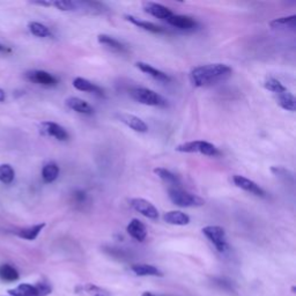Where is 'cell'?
<instances>
[{
	"label": "cell",
	"mask_w": 296,
	"mask_h": 296,
	"mask_svg": "<svg viewBox=\"0 0 296 296\" xmlns=\"http://www.w3.org/2000/svg\"><path fill=\"white\" fill-rule=\"evenodd\" d=\"M80 292H82V294L86 296H112L111 293L106 289L92 284H87L80 287Z\"/></svg>",
	"instance_id": "29"
},
{
	"label": "cell",
	"mask_w": 296,
	"mask_h": 296,
	"mask_svg": "<svg viewBox=\"0 0 296 296\" xmlns=\"http://www.w3.org/2000/svg\"><path fill=\"white\" fill-rule=\"evenodd\" d=\"M271 171L272 174L278 179H280L281 182L287 183V184H293V183H294V175H293V172L289 171L288 169L284 167H272Z\"/></svg>",
	"instance_id": "30"
},
{
	"label": "cell",
	"mask_w": 296,
	"mask_h": 296,
	"mask_svg": "<svg viewBox=\"0 0 296 296\" xmlns=\"http://www.w3.org/2000/svg\"><path fill=\"white\" fill-rule=\"evenodd\" d=\"M232 182L237 188L242 189V190L250 192V194L257 196V197H265V191L259 186L257 183H255L251 179H249L244 176L241 175H235L232 177Z\"/></svg>",
	"instance_id": "10"
},
{
	"label": "cell",
	"mask_w": 296,
	"mask_h": 296,
	"mask_svg": "<svg viewBox=\"0 0 296 296\" xmlns=\"http://www.w3.org/2000/svg\"><path fill=\"white\" fill-rule=\"evenodd\" d=\"M73 86L75 89H78L80 92H88V93H95L99 96H103V91L99 86L89 81L87 79L84 78H75L73 80Z\"/></svg>",
	"instance_id": "22"
},
{
	"label": "cell",
	"mask_w": 296,
	"mask_h": 296,
	"mask_svg": "<svg viewBox=\"0 0 296 296\" xmlns=\"http://www.w3.org/2000/svg\"><path fill=\"white\" fill-rule=\"evenodd\" d=\"M130 205L133 209L140 213L144 217L151 219V220H156L159 218V211L152 202L142 198H133L130 200Z\"/></svg>",
	"instance_id": "8"
},
{
	"label": "cell",
	"mask_w": 296,
	"mask_h": 296,
	"mask_svg": "<svg viewBox=\"0 0 296 296\" xmlns=\"http://www.w3.org/2000/svg\"><path fill=\"white\" fill-rule=\"evenodd\" d=\"M65 104L71 110L79 112V114L92 115L94 112V109H93V106L89 103L79 98H68L65 101Z\"/></svg>",
	"instance_id": "16"
},
{
	"label": "cell",
	"mask_w": 296,
	"mask_h": 296,
	"mask_svg": "<svg viewBox=\"0 0 296 296\" xmlns=\"http://www.w3.org/2000/svg\"><path fill=\"white\" fill-rule=\"evenodd\" d=\"M125 19L128 20L129 22H131L132 25L137 26L138 28L144 29L146 32L153 33V34H160V33H164V29L162 27H160L158 25L153 22H148V21H144V20H139L135 18V16L132 15H125Z\"/></svg>",
	"instance_id": "19"
},
{
	"label": "cell",
	"mask_w": 296,
	"mask_h": 296,
	"mask_svg": "<svg viewBox=\"0 0 296 296\" xmlns=\"http://www.w3.org/2000/svg\"><path fill=\"white\" fill-rule=\"evenodd\" d=\"M98 41L99 44L106 46V48L110 49L111 51H115L118 53H123L126 51L125 46L123 45L121 42L117 41V39H115L114 37H111V36H109V35H105V34L99 35Z\"/></svg>",
	"instance_id": "23"
},
{
	"label": "cell",
	"mask_w": 296,
	"mask_h": 296,
	"mask_svg": "<svg viewBox=\"0 0 296 296\" xmlns=\"http://www.w3.org/2000/svg\"><path fill=\"white\" fill-rule=\"evenodd\" d=\"M28 28H29V31H31L32 34L36 36V37L46 38V37H50V36L52 35L51 32H50V29L45 25H43V23L35 22V21L29 22Z\"/></svg>",
	"instance_id": "28"
},
{
	"label": "cell",
	"mask_w": 296,
	"mask_h": 296,
	"mask_svg": "<svg viewBox=\"0 0 296 296\" xmlns=\"http://www.w3.org/2000/svg\"><path fill=\"white\" fill-rule=\"evenodd\" d=\"M275 95H277L279 105H280L282 109H285V110L287 111L296 110V99L294 98V95H293L287 88H285L284 91L278 93V94Z\"/></svg>",
	"instance_id": "20"
},
{
	"label": "cell",
	"mask_w": 296,
	"mask_h": 296,
	"mask_svg": "<svg viewBox=\"0 0 296 296\" xmlns=\"http://www.w3.org/2000/svg\"><path fill=\"white\" fill-rule=\"evenodd\" d=\"M142 7H144V11L146 13L153 15L154 18L162 19V20H167L174 14V13H172L168 7H165V6L161 4H158V2L146 1L142 4Z\"/></svg>",
	"instance_id": "12"
},
{
	"label": "cell",
	"mask_w": 296,
	"mask_h": 296,
	"mask_svg": "<svg viewBox=\"0 0 296 296\" xmlns=\"http://www.w3.org/2000/svg\"><path fill=\"white\" fill-rule=\"evenodd\" d=\"M32 4L38 5V6H46V7H50V6H52V1H32Z\"/></svg>",
	"instance_id": "35"
},
{
	"label": "cell",
	"mask_w": 296,
	"mask_h": 296,
	"mask_svg": "<svg viewBox=\"0 0 296 296\" xmlns=\"http://www.w3.org/2000/svg\"><path fill=\"white\" fill-rule=\"evenodd\" d=\"M271 28L273 29H282V28H292L294 29L296 27V15L285 16V18L275 19L270 22Z\"/></svg>",
	"instance_id": "27"
},
{
	"label": "cell",
	"mask_w": 296,
	"mask_h": 296,
	"mask_svg": "<svg viewBox=\"0 0 296 296\" xmlns=\"http://www.w3.org/2000/svg\"><path fill=\"white\" fill-rule=\"evenodd\" d=\"M39 131L42 134L48 135V137L56 138L59 141H65L68 139V133L66 130L57 123L53 122H43L39 125Z\"/></svg>",
	"instance_id": "9"
},
{
	"label": "cell",
	"mask_w": 296,
	"mask_h": 296,
	"mask_svg": "<svg viewBox=\"0 0 296 296\" xmlns=\"http://www.w3.org/2000/svg\"><path fill=\"white\" fill-rule=\"evenodd\" d=\"M202 234L214 244L219 252H225L227 249V239H226V231L219 226H207L202 228Z\"/></svg>",
	"instance_id": "6"
},
{
	"label": "cell",
	"mask_w": 296,
	"mask_h": 296,
	"mask_svg": "<svg viewBox=\"0 0 296 296\" xmlns=\"http://www.w3.org/2000/svg\"><path fill=\"white\" fill-rule=\"evenodd\" d=\"M264 86H265L266 89H268V91H270V92L274 93V94H278V93L282 92L286 88L285 86L282 85L280 81H279V80L274 79V78L266 79Z\"/></svg>",
	"instance_id": "33"
},
{
	"label": "cell",
	"mask_w": 296,
	"mask_h": 296,
	"mask_svg": "<svg viewBox=\"0 0 296 296\" xmlns=\"http://www.w3.org/2000/svg\"><path fill=\"white\" fill-rule=\"evenodd\" d=\"M59 167L55 162L46 164L42 169V178L45 183H52L58 178L59 176Z\"/></svg>",
	"instance_id": "25"
},
{
	"label": "cell",
	"mask_w": 296,
	"mask_h": 296,
	"mask_svg": "<svg viewBox=\"0 0 296 296\" xmlns=\"http://www.w3.org/2000/svg\"><path fill=\"white\" fill-rule=\"evenodd\" d=\"M26 79L33 82V84H37L45 87H53L58 84V79L49 72L41 71V69H34V71H28L25 74Z\"/></svg>",
	"instance_id": "7"
},
{
	"label": "cell",
	"mask_w": 296,
	"mask_h": 296,
	"mask_svg": "<svg viewBox=\"0 0 296 296\" xmlns=\"http://www.w3.org/2000/svg\"><path fill=\"white\" fill-rule=\"evenodd\" d=\"M75 198L78 199L79 201H84L85 198H86V195L84 191H76L75 192Z\"/></svg>",
	"instance_id": "34"
},
{
	"label": "cell",
	"mask_w": 296,
	"mask_h": 296,
	"mask_svg": "<svg viewBox=\"0 0 296 296\" xmlns=\"http://www.w3.org/2000/svg\"><path fill=\"white\" fill-rule=\"evenodd\" d=\"M20 274L15 267L9 264L0 265V279L5 282H14L19 280Z\"/></svg>",
	"instance_id": "26"
},
{
	"label": "cell",
	"mask_w": 296,
	"mask_h": 296,
	"mask_svg": "<svg viewBox=\"0 0 296 296\" xmlns=\"http://www.w3.org/2000/svg\"><path fill=\"white\" fill-rule=\"evenodd\" d=\"M231 72L232 69L226 64L201 65L192 69L190 79L196 87H207L228 78Z\"/></svg>",
	"instance_id": "1"
},
{
	"label": "cell",
	"mask_w": 296,
	"mask_h": 296,
	"mask_svg": "<svg viewBox=\"0 0 296 296\" xmlns=\"http://www.w3.org/2000/svg\"><path fill=\"white\" fill-rule=\"evenodd\" d=\"M168 192L169 199L172 204L177 205L179 207H199V206L205 205L204 199L197 195L182 190L181 188H170Z\"/></svg>",
	"instance_id": "2"
},
{
	"label": "cell",
	"mask_w": 296,
	"mask_h": 296,
	"mask_svg": "<svg viewBox=\"0 0 296 296\" xmlns=\"http://www.w3.org/2000/svg\"><path fill=\"white\" fill-rule=\"evenodd\" d=\"M164 220L169 225L186 226L190 224V217L181 211H170L164 215Z\"/></svg>",
	"instance_id": "21"
},
{
	"label": "cell",
	"mask_w": 296,
	"mask_h": 296,
	"mask_svg": "<svg viewBox=\"0 0 296 296\" xmlns=\"http://www.w3.org/2000/svg\"><path fill=\"white\" fill-rule=\"evenodd\" d=\"M130 95L133 99L141 103V104L149 105V106H167L168 102L164 96H161L158 93L148 88L137 87L133 88L130 92Z\"/></svg>",
	"instance_id": "3"
},
{
	"label": "cell",
	"mask_w": 296,
	"mask_h": 296,
	"mask_svg": "<svg viewBox=\"0 0 296 296\" xmlns=\"http://www.w3.org/2000/svg\"><path fill=\"white\" fill-rule=\"evenodd\" d=\"M154 174L158 175L162 181L167 183V184H170L172 188H179L181 185V182H179V178L176 176L175 174H172L170 170L165 168H155L154 169Z\"/></svg>",
	"instance_id": "24"
},
{
	"label": "cell",
	"mask_w": 296,
	"mask_h": 296,
	"mask_svg": "<svg viewBox=\"0 0 296 296\" xmlns=\"http://www.w3.org/2000/svg\"><path fill=\"white\" fill-rule=\"evenodd\" d=\"M126 231L132 238H134L138 242H144L146 237H147V230H146L145 225L138 219L131 220L128 227H126Z\"/></svg>",
	"instance_id": "13"
},
{
	"label": "cell",
	"mask_w": 296,
	"mask_h": 296,
	"mask_svg": "<svg viewBox=\"0 0 296 296\" xmlns=\"http://www.w3.org/2000/svg\"><path fill=\"white\" fill-rule=\"evenodd\" d=\"M52 6L58 8L59 11H76V1H69V0H56V1H52Z\"/></svg>",
	"instance_id": "32"
},
{
	"label": "cell",
	"mask_w": 296,
	"mask_h": 296,
	"mask_svg": "<svg viewBox=\"0 0 296 296\" xmlns=\"http://www.w3.org/2000/svg\"><path fill=\"white\" fill-rule=\"evenodd\" d=\"M15 171L11 164H1L0 165V182L2 184H11L14 181Z\"/></svg>",
	"instance_id": "31"
},
{
	"label": "cell",
	"mask_w": 296,
	"mask_h": 296,
	"mask_svg": "<svg viewBox=\"0 0 296 296\" xmlns=\"http://www.w3.org/2000/svg\"><path fill=\"white\" fill-rule=\"evenodd\" d=\"M141 296H156V295H154L153 294V293H151V292H145V293H142V295Z\"/></svg>",
	"instance_id": "38"
},
{
	"label": "cell",
	"mask_w": 296,
	"mask_h": 296,
	"mask_svg": "<svg viewBox=\"0 0 296 296\" xmlns=\"http://www.w3.org/2000/svg\"><path fill=\"white\" fill-rule=\"evenodd\" d=\"M5 51H9V50L6 48L5 45H2L1 43H0V52H5Z\"/></svg>",
	"instance_id": "37"
},
{
	"label": "cell",
	"mask_w": 296,
	"mask_h": 296,
	"mask_svg": "<svg viewBox=\"0 0 296 296\" xmlns=\"http://www.w3.org/2000/svg\"><path fill=\"white\" fill-rule=\"evenodd\" d=\"M175 149L181 153H200V154L206 156H217L220 154L219 149L214 145L201 140L185 142V144L178 145Z\"/></svg>",
	"instance_id": "4"
},
{
	"label": "cell",
	"mask_w": 296,
	"mask_h": 296,
	"mask_svg": "<svg viewBox=\"0 0 296 296\" xmlns=\"http://www.w3.org/2000/svg\"><path fill=\"white\" fill-rule=\"evenodd\" d=\"M135 66L140 69L141 72H144L145 74H147L149 76H152L153 79L158 80V81L160 82H164V84H168V82L171 81L170 76H169L168 74H165L164 72L160 71V69L153 67L152 65L147 64V63H142V62H138L137 64H135Z\"/></svg>",
	"instance_id": "14"
},
{
	"label": "cell",
	"mask_w": 296,
	"mask_h": 296,
	"mask_svg": "<svg viewBox=\"0 0 296 296\" xmlns=\"http://www.w3.org/2000/svg\"><path fill=\"white\" fill-rule=\"evenodd\" d=\"M45 227V224H38V225H34V226H29V227H25V228H19L14 230L15 235H18L20 238L27 239V241H34V239L37 238V236L39 235L43 229Z\"/></svg>",
	"instance_id": "17"
},
{
	"label": "cell",
	"mask_w": 296,
	"mask_h": 296,
	"mask_svg": "<svg viewBox=\"0 0 296 296\" xmlns=\"http://www.w3.org/2000/svg\"><path fill=\"white\" fill-rule=\"evenodd\" d=\"M131 270L139 277H164L158 267L148 264H134L131 266Z\"/></svg>",
	"instance_id": "18"
},
{
	"label": "cell",
	"mask_w": 296,
	"mask_h": 296,
	"mask_svg": "<svg viewBox=\"0 0 296 296\" xmlns=\"http://www.w3.org/2000/svg\"><path fill=\"white\" fill-rule=\"evenodd\" d=\"M117 117L123 124L129 126V128L132 129L133 131L140 132V133H145L148 131L147 124H146L142 119L137 117V116L130 115V114H118Z\"/></svg>",
	"instance_id": "11"
},
{
	"label": "cell",
	"mask_w": 296,
	"mask_h": 296,
	"mask_svg": "<svg viewBox=\"0 0 296 296\" xmlns=\"http://www.w3.org/2000/svg\"><path fill=\"white\" fill-rule=\"evenodd\" d=\"M165 21H167L169 25L175 27V28L182 29V31H190V29H194L196 28V26H197V22H196L194 19L186 15L172 14L170 18L165 20Z\"/></svg>",
	"instance_id": "15"
},
{
	"label": "cell",
	"mask_w": 296,
	"mask_h": 296,
	"mask_svg": "<svg viewBox=\"0 0 296 296\" xmlns=\"http://www.w3.org/2000/svg\"><path fill=\"white\" fill-rule=\"evenodd\" d=\"M5 99H6V93L4 89L0 88V103L5 102Z\"/></svg>",
	"instance_id": "36"
},
{
	"label": "cell",
	"mask_w": 296,
	"mask_h": 296,
	"mask_svg": "<svg viewBox=\"0 0 296 296\" xmlns=\"http://www.w3.org/2000/svg\"><path fill=\"white\" fill-rule=\"evenodd\" d=\"M50 293L51 287L45 282H38L37 285L21 284L8 291V294L12 296H46Z\"/></svg>",
	"instance_id": "5"
}]
</instances>
